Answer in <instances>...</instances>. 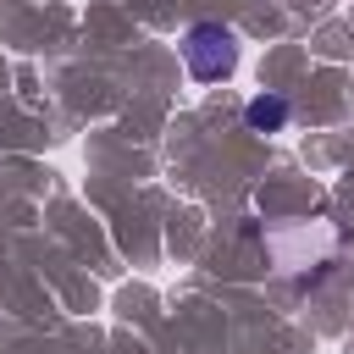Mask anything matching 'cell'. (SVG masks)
I'll return each mask as SVG.
<instances>
[{
  "label": "cell",
  "mask_w": 354,
  "mask_h": 354,
  "mask_svg": "<svg viewBox=\"0 0 354 354\" xmlns=\"http://www.w3.org/2000/svg\"><path fill=\"white\" fill-rule=\"evenodd\" d=\"M183 61H188V72H194L199 83H221V77L238 66V39H232V28H221V22H194L188 39H183Z\"/></svg>",
  "instance_id": "1"
},
{
  "label": "cell",
  "mask_w": 354,
  "mask_h": 354,
  "mask_svg": "<svg viewBox=\"0 0 354 354\" xmlns=\"http://www.w3.org/2000/svg\"><path fill=\"white\" fill-rule=\"evenodd\" d=\"M243 122H249V133H282L288 127V100L282 94H254L243 105Z\"/></svg>",
  "instance_id": "2"
}]
</instances>
